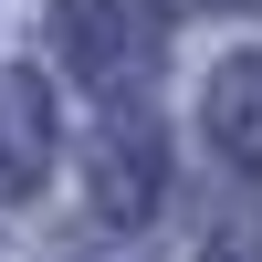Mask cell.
Segmentation results:
<instances>
[{"label": "cell", "mask_w": 262, "mask_h": 262, "mask_svg": "<svg viewBox=\"0 0 262 262\" xmlns=\"http://www.w3.org/2000/svg\"><path fill=\"white\" fill-rule=\"evenodd\" d=\"M200 126H210V147H221L231 168H262V53H231L221 74H210Z\"/></svg>", "instance_id": "3"}, {"label": "cell", "mask_w": 262, "mask_h": 262, "mask_svg": "<svg viewBox=\"0 0 262 262\" xmlns=\"http://www.w3.org/2000/svg\"><path fill=\"white\" fill-rule=\"evenodd\" d=\"M84 200H95V221H116V231H137V221H158V200H168V147H158V126L126 105L116 126H95V168H84Z\"/></svg>", "instance_id": "2"}, {"label": "cell", "mask_w": 262, "mask_h": 262, "mask_svg": "<svg viewBox=\"0 0 262 262\" xmlns=\"http://www.w3.org/2000/svg\"><path fill=\"white\" fill-rule=\"evenodd\" d=\"M0 189H11V179H0Z\"/></svg>", "instance_id": "7"}, {"label": "cell", "mask_w": 262, "mask_h": 262, "mask_svg": "<svg viewBox=\"0 0 262 262\" xmlns=\"http://www.w3.org/2000/svg\"><path fill=\"white\" fill-rule=\"evenodd\" d=\"M200 11H262V0H200Z\"/></svg>", "instance_id": "6"}, {"label": "cell", "mask_w": 262, "mask_h": 262, "mask_svg": "<svg viewBox=\"0 0 262 262\" xmlns=\"http://www.w3.org/2000/svg\"><path fill=\"white\" fill-rule=\"evenodd\" d=\"M53 53L95 95H137L168 63V0H53Z\"/></svg>", "instance_id": "1"}, {"label": "cell", "mask_w": 262, "mask_h": 262, "mask_svg": "<svg viewBox=\"0 0 262 262\" xmlns=\"http://www.w3.org/2000/svg\"><path fill=\"white\" fill-rule=\"evenodd\" d=\"M200 262H262V200H242L231 221H210V242H200Z\"/></svg>", "instance_id": "5"}, {"label": "cell", "mask_w": 262, "mask_h": 262, "mask_svg": "<svg viewBox=\"0 0 262 262\" xmlns=\"http://www.w3.org/2000/svg\"><path fill=\"white\" fill-rule=\"evenodd\" d=\"M42 168H53V105H42L32 74H11V84H0V179L32 189Z\"/></svg>", "instance_id": "4"}]
</instances>
